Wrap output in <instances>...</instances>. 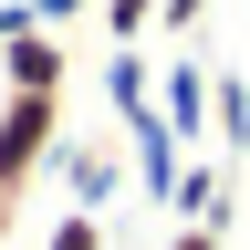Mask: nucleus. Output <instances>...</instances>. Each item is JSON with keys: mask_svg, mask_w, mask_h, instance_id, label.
<instances>
[{"mask_svg": "<svg viewBox=\"0 0 250 250\" xmlns=\"http://www.w3.org/2000/svg\"><path fill=\"white\" fill-rule=\"evenodd\" d=\"M62 146H73L62 136V94H0V208H21L31 167H52Z\"/></svg>", "mask_w": 250, "mask_h": 250, "instance_id": "f257e3e1", "label": "nucleus"}, {"mask_svg": "<svg viewBox=\"0 0 250 250\" xmlns=\"http://www.w3.org/2000/svg\"><path fill=\"white\" fill-rule=\"evenodd\" d=\"M156 115L177 125V146H198V136H208V115H219V62H167Z\"/></svg>", "mask_w": 250, "mask_h": 250, "instance_id": "f03ea898", "label": "nucleus"}, {"mask_svg": "<svg viewBox=\"0 0 250 250\" xmlns=\"http://www.w3.org/2000/svg\"><path fill=\"white\" fill-rule=\"evenodd\" d=\"M62 31H21L11 52H0V94H62Z\"/></svg>", "mask_w": 250, "mask_h": 250, "instance_id": "7ed1b4c3", "label": "nucleus"}, {"mask_svg": "<svg viewBox=\"0 0 250 250\" xmlns=\"http://www.w3.org/2000/svg\"><path fill=\"white\" fill-rule=\"evenodd\" d=\"M125 136H136V177H146V198H177V177H188V146H177V125L146 104L136 125H125Z\"/></svg>", "mask_w": 250, "mask_h": 250, "instance_id": "20e7f679", "label": "nucleus"}, {"mask_svg": "<svg viewBox=\"0 0 250 250\" xmlns=\"http://www.w3.org/2000/svg\"><path fill=\"white\" fill-rule=\"evenodd\" d=\"M52 167H62V177H73V208H83V219H94V208H104V198H115V177H125V167H115V156H104V146H62V156H52Z\"/></svg>", "mask_w": 250, "mask_h": 250, "instance_id": "39448f33", "label": "nucleus"}, {"mask_svg": "<svg viewBox=\"0 0 250 250\" xmlns=\"http://www.w3.org/2000/svg\"><path fill=\"white\" fill-rule=\"evenodd\" d=\"M104 104H115L125 125L146 115V62H136V52H115V62H104Z\"/></svg>", "mask_w": 250, "mask_h": 250, "instance_id": "423d86ee", "label": "nucleus"}, {"mask_svg": "<svg viewBox=\"0 0 250 250\" xmlns=\"http://www.w3.org/2000/svg\"><path fill=\"white\" fill-rule=\"evenodd\" d=\"M94 11H104V31H115V52H136V42H146V21L167 11V0H94Z\"/></svg>", "mask_w": 250, "mask_h": 250, "instance_id": "0eeeda50", "label": "nucleus"}, {"mask_svg": "<svg viewBox=\"0 0 250 250\" xmlns=\"http://www.w3.org/2000/svg\"><path fill=\"white\" fill-rule=\"evenodd\" d=\"M208 125L229 136V156H250V83H240V73L219 83V115H208Z\"/></svg>", "mask_w": 250, "mask_h": 250, "instance_id": "6e6552de", "label": "nucleus"}, {"mask_svg": "<svg viewBox=\"0 0 250 250\" xmlns=\"http://www.w3.org/2000/svg\"><path fill=\"white\" fill-rule=\"evenodd\" d=\"M42 250H104V219H83V208H62V219H52V240H42Z\"/></svg>", "mask_w": 250, "mask_h": 250, "instance_id": "1a4fd4ad", "label": "nucleus"}, {"mask_svg": "<svg viewBox=\"0 0 250 250\" xmlns=\"http://www.w3.org/2000/svg\"><path fill=\"white\" fill-rule=\"evenodd\" d=\"M83 11H94V0H31V21H42V31H73Z\"/></svg>", "mask_w": 250, "mask_h": 250, "instance_id": "9d476101", "label": "nucleus"}, {"mask_svg": "<svg viewBox=\"0 0 250 250\" xmlns=\"http://www.w3.org/2000/svg\"><path fill=\"white\" fill-rule=\"evenodd\" d=\"M219 240H229V229H208V219H177V229H167V250H219Z\"/></svg>", "mask_w": 250, "mask_h": 250, "instance_id": "9b49d317", "label": "nucleus"}, {"mask_svg": "<svg viewBox=\"0 0 250 250\" xmlns=\"http://www.w3.org/2000/svg\"><path fill=\"white\" fill-rule=\"evenodd\" d=\"M21 31H42V21H31V0H0V52H11Z\"/></svg>", "mask_w": 250, "mask_h": 250, "instance_id": "f8f14e48", "label": "nucleus"}, {"mask_svg": "<svg viewBox=\"0 0 250 250\" xmlns=\"http://www.w3.org/2000/svg\"><path fill=\"white\" fill-rule=\"evenodd\" d=\"M208 21V0H167V11H156V31H198Z\"/></svg>", "mask_w": 250, "mask_h": 250, "instance_id": "ddd939ff", "label": "nucleus"}, {"mask_svg": "<svg viewBox=\"0 0 250 250\" xmlns=\"http://www.w3.org/2000/svg\"><path fill=\"white\" fill-rule=\"evenodd\" d=\"M0 229H11V208H0Z\"/></svg>", "mask_w": 250, "mask_h": 250, "instance_id": "4468645a", "label": "nucleus"}]
</instances>
